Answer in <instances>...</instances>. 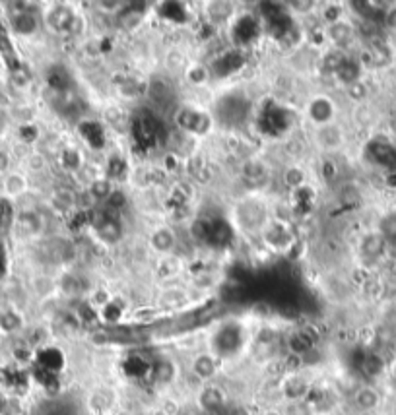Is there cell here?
Masks as SVG:
<instances>
[{"label": "cell", "mask_w": 396, "mask_h": 415, "mask_svg": "<svg viewBox=\"0 0 396 415\" xmlns=\"http://www.w3.org/2000/svg\"><path fill=\"white\" fill-rule=\"evenodd\" d=\"M197 404L204 415H216L228 408L229 400L228 394L224 392L220 386L210 382V384L200 386V390L197 394Z\"/></svg>", "instance_id": "cell-1"}, {"label": "cell", "mask_w": 396, "mask_h": 415, "mask_svg": "<svg viewBox=\"0 0 396 415\" xmlns=\"http://www.w3.org/2000/svg\"><path fill=\"white\" fill-rule=\"evenodd\" d=\"M218 369H220V361H218L216 353L202 351V353H197V355L192 357L191 375L200 384H210L216 379Z\"/></svg>", "instance_id": "cell-2"}, {"label": "cell", "mask_w": 396, "mask_h": 415, "mask_svg": "<svg viewBox=\"0 0 396 415\" xmlns=\"http://www.w3.org/2000/svg\"><path fill=\"white\" fill-rule=\"evenodd\" d=\"M352 404L358 411H375L381 404V394L371 384H360L352 394Z\"/></svg>", "instance_id": "cell-3"}, {"label": "cell", "mask_w": 396, "mask_h": 415, "mask_svg": "<svg viewBox=\"0 0 396 415\" xmlns=\"http://www.w3.org/2000/svg\"><path fill=\"white\" fill-rule=\"evenodd\" d=\"M369 155H371V160L377 163V165H381L385 169H392L396 171V148L387 144V142H375L369 148Z\"/></svg>", "instance_id": "cell-4"}, {"label": "cell", "mask_w": 396, "mask_h": 415, "mask_svg": "<svg viewBox=\"0 0 396 415\" xmlns=\"http://www.w3.org/2000/svg\"><path fill=\"white\" fill-rule=\"evenodd\" d=\"M150 375L158 384H169L175 380L177 367L171 359L162 357V359H155L154 363H150Z\"/></svg>", "instance_id": "cell-5"}, {"label": "cell", "mask_w": 396, "mask_h": 415, "mask_svg": "<svg viewBox=\"0 0 396 415\" xmlns=\"http://www.w3.org/2000/svg\"><path fill=\"white\" fill-rule=\"evenodd\" d=\"M37 18L33 12L30 10H18L12 18V30L18 33V35H33L37 31Z\"/></svg>", "instance_id": "cell-6"}, {"label": "cell", "mask_w": 396, "mask_h": 415, "mask_svg": "<svg viewBox=\"0 0 396 415\" xmlns=\"http://www.w3.org/2000/svg\"><path fill=\"white\" fill-rule=\"evenodd\" d=\"M385 245H387V240L383 239L379 233L367 235L363 243H361V253L367 258H379L383 255V250H385Z\"/></svg>", "instance_id": "cell-7"}, {"label": "cell", "mask_w": 396, "mask_h": 415, "mask_svg": "<svg viewBox=\"0 0 396 415\" xmlns=\"http://www.w3.org/2000/svg\"><path fill=\"white\" fill-rule=\"evenodd\" d=\"M175 235L171 229L167 227H162V229H158L154 235H152V245H154L160 253H169L171 248L175 247Z\"/></svg>", "instance_id": "cell-8"}, {"label": "cell", "mask_w": 396, "mask_h": 415, "mask_svg": "<svg viewBox=\"0 0 396 415\" xmlns=\"http://www.w3.org/2000/svg\"><path fill=\"white\" fill-rule=\"evenodd\" d=\"M330 37H332V41H336V43H348V41H352L353 37V30L350 23L344 22H334L330 26Z\"/></svg>", "instance_id": "cell-9"}, {"label": "cell", "mask_w": 396, "mask_h": 415, "mask_svg": "<svg viewBox=\"0 0 396 415\" xmlns=\"http://www.w3.org/2000/svg\"><path fill=\"white\" fill-rule=\"evenodd\" d=\"M379 235L387 243H396V211L387 214L379 223Z\"/></svg>", "instance_id": "cell-10"}, {"label": "cell", "mask_w": 396, "mask_h": 415, "mask_svg": "<svg viewBox=\"0 0 396 415\" xmlns=\"http://www.w3.org/2000/svg\"><path fill=\"white\" fill-rule=\"evenodd\" d=\"M315 409L309 404L307 400H292L287 402L286 409H284V415H313Z\"/></svg>", "instance_id": "cell-11"}, {"label": "cell", "mask_w": 396, "mask_h": 415, "mask_svg": "<svg viewBox=\"0 0 396 415\" xmlns=\"http://www.w3.org/2000/svg\"><path fill=\"white\" fill-rule=\"evenodd\" d=\"M89 194L96 198V200H109V197L113 194V189H111L109 181L99 179V181L92 182V187H89Z\"/></svg>", "instance_id": "cell-12"}, {"label": "cell", "mask_w": 396, "mask_h": 415, "mask_svg": "<svg viewBox=\"0 0 396 415\" xmlns=\"http://www.w3.org/2000/svg\"><path fill=\"white\" fill-rule=\"evenodd\" d=\"M23 187H26V182H23L22 177H18V175L8 177V181H6V192H8V194H12V197H18V194H20V192L23 190Z\"/></svg>", "instance_id": "cell-13"}, {"label": "cell", "mask_w": 396, "mask_h": 415, "mask_svg": "<svg viewBox=\"0 0 396 415\" xmlns=\"http://www.w3.org/2000/svg\"><path fill=\"white\" fill-rule=\"evenodd\" d=\"M387 22H389L390 26H395V28H396V8L389 12V16H387Z\"/></svg>", "instance_id": "cell-14"}, {"label": "cell", "mask_w": 396, "mask_h": 415, "mask_svg": "<svg viewBox=\"0 0 396 415\" xmlns=\"http://www.w3.org/2000/svg\"><path fill=\"white\" fill-rule=\"evenodd\" d=\"M263 415H284V411H280V409H276V408H268V409H264Z\"/></svg>", "instance_id": "cell-15"}, {"label": "cell", "mask_w": 396, "mask_h": 415, "mask_svg": "<svg viewBox=\"0 0 396 415\" xmlns=\"http://www.w3.org/2000/svg\"><path fill=\"white\" fill-rule=\"evenodd\" d=\"M358 415H375V411H358Z\"/></svg>", "instance_id": "cell-16"}]
</instances>
